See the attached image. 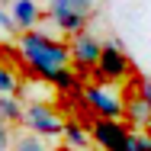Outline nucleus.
I'll use <instances>...</instances> for the list:
<instances>
[{
	"mask_svg": "<svg viewBox=\"0 0 151 151\" xmlns=\"http://www.w3.org/2000/svg\"><path fill=\"white\" fill-rule=\"evenodd\" d=\"M19 84H23V81L16 77V71H13L10 64H0V93H13V96H16V93H19Z\"/></svg>",
	"mask_w": 151,
	"mask_h": 151,
	"instance_id": "nucleus-14",
	"label": "nucleus"
},
{
	"mask_svg": "<svg viewBox=\"0 0 151 151\" xmlns=\"http://www.w3.org/2000/svg\"><path fill=\"white\" fill-rule=\"evenodd\" d=\"M0 122L6 125H19L23 122V100L13 93H0Z\"/></svg>",
	"mask_w": 151,
	"mask_h": 151,
	"instance_id": "nucleus-11",
	"label": "nucleus"
},
{
	"mask_svg": "<svg viewBox=\"0 0 151 151\" xmlns=\"http://www.w3.org/2000/svg\"><path fill=\"white\" fill-rule=\"evenodd\" d=\"M61 142H64V148H68V151L90 148V132H87V122L68 116V119H64V125H61Z\"/></svg>",
	"mask_w": 151,
	"mask_h": 151,
	"instance_id": "nucleus-9",
	"label": "nucleus"
},
{
	"mask_svg": "<svg viewBox=\"0 0 151 151\" xmlns=\"http://www.w3.org/2000/svg\"><path fill=\"white\" fill-rule=\"evenodd\" d=\"M10 151H52L45 138L32 135V132H23V135H13V148Z\"/></svg>",
	"mask_w": 151,
	"mask_h": 151,
	"instance_id": "nucleus-13",
	"label": "nucleus"
},
{
	"mask_svg": "<svg viewBox=\"0 0 151 151\" xmlns=\"http://www.w3.org/2000/svg\"><path fill=\"white\" fill-rule=\"evenodd\" d=\"M23 125L29 129L32 135H39V138L48 142V138H61L64 116L52 103H23Z\"/></svg>",
	"mask_w": 151,
	"mask_h": 151,
	"instance_id": "nucleus-4",
	"label": "nucleus"
},
{
	"mask_svg": "<svg viewBox=\"0 0 151 151\" xmlns=\"http://www.w3.org/2000/svg\"><path fill=\"white\" fill-rule=\"evenodd\" d=\"M45 16L55 23V29L64 35H77V32L87 29L90 16H81V13H68V10H45Z\"/></svg>",
	"mask_w": 151,
	"mask_h": 151,
	"instance_id": "nucleus-10",
	"label": "nucleus"
},
{
	"mask_svg": "<svg viewBox=\"0 0 151 151\" xmlns=\"http://www.w3.org/2000/svg\"><path fill=\"white\" fill-rule=\"evenodd\" d=\"M13 125H6V122H0V151H10L13 148Z\"/></svg>",
	"mask_w": 151,
	"mask_h": 151,
	"instance_id": "nucleus-16",
	"label": "nucleus"
},
{
	"mask_svg": "<svg viewBox=\"0 0 151 151\" xmlns=\"http://www.w3.org/2000/svg\"><path fill=\"white\" fill-rule=\"evenodd\" d=\"M10 19H13V29H16V32L35 29L39 19H42L39 0H10Z\"/></svg>",
	"mask_w": 151,
	"mask_h": 151,
	"instance_id": "nucleus-7",
	"label": "nucleus"
},
{
	"mask_svg": "<svg viewBox=\"0 0 151 151\" xmlns=\"http://www.w3.org/2000/svg\"><path fill=\"white\" fill-rule=\"evenodd\" d=\"M135 90L142 93V96H145V103H148V106H151V77H142V81H138V87H135Z\"/></svg>",
	"mask_w": 151,
	"mask_h": 151,
	"instance_id": "nucleus-17",
	"label": "nucleus"
},
{
	"mask_svg": "<svg viewBox=\"0 0 151 151\" xmlns=\"http://www.w3.org/2000/svg\"><path fill=\"white\" fill-rule=\"evenodd\" d=\"M122 119L129 122L132 129H151V106L145 103V96L135 90L132 96H125V106H122Z\"/></svg>",
	"mask_w": 151,
	"mask_h": 151,
	"instance_id": "nucleus-8",
	"label": "nucleus"
},
{
	"mask_svg": "<svg viewBox=\"0 0 151 151\" xmlns=\"http://www.w3.org/2000/svg\"><path fill=\"white\" fill-rule=\"evenodd\" d=\"M132 74H135V64L129 58V52L122 48V42L106 39L100 45V58H96V64L90 71V81L93 84H119L122 87Z\"/></svg>",
	"mask_w": 151,
	"mask_h": 151,
	"instance_id": "nucleus-2",
	"label": "nucleus"
},
{
	"mask_svg": "<svg viewBox=\"0 0 151 151\" xmlns=\"http://www.w3.org/2000/svg\"><path fill=\"white\" fill-rule=\"evenodd\" d=\"M81 96H84L90 119H122L125 93L119 84H84Z\"/></svg>",
	"mask_w": 151,
	"mask_h": 151,
	"instance_id": "nucleus-3",
	"label": "nucleus"
},
{
	"mask_svg": "<svg viewBox=\"0 0 151 151\" xmlns=\"http://www.w3.org/2000/svg\"><path fill=\"white\" fill-rule=\"evenodd\" d=\"M125 151H151V129H132Z\"/></svg>",
	"mask_w": 151,
	"mask_h": 151,
	"instance_id": "nucleus-15",
	"label": "nucleus"
},
{
	"mask_svg": "<svg viewBox=\"0 0 151 151\" xmlns=\"http://www.w3.org/2000/svg\"><path fill=\"white\" fill-rule=\"evenodd\" d=\"M81 151H96V148H81Z\"/></svg>",
	"mask_w": 151,
	"mask_h": 151,
	"instance_id": "nucleus-19",
	"label": "nucleus"
},
{
	"mask_svg": "<svg viewBox=\"0 0 151 151\" xmlns=\"http://www.w3.org/2000/svg\"><path fill=\"white\" fill-rule=\"evenodd\" d=\"M87 132H90V145L96 151H125L132 125L125 119H90Z\"/></svg>",
	"mask_w": 151,
	"mask_h": 151,
	"instance_id": "nucleus-5",
	"label": "nucleus"
},
{
	"mask_svg": "<svg viewBox=\"0 0 151 151\" xmlns=\"http://www.w3.org/2000/svg\"><path fill=\"white\" fill-rule=\"evenodd\" d=\"M100 45H103V42H100L90 29L71 35V42H68V52H71V68L77 71V77H81V81H87V77H90L93 64H96V58H100Z\"/></svg>",
	"mask_w": 151,
	"mask_h": 151,
	"instance_id": "nucleus-6",
	"label": "nucleus"
},
{
	"mask_svg": "<svg viewBox=\"0 0 151 151\" xmlns=\"http://www.w3.org/2000/svg\"><path fill=\"white\" fill-rule=\"evenodd\" d=\"M48 10H68V13L90 16L96 10V0H48Z\"/></svg>",
	"mask_w": 151,
	"mask_h": 151,
	"instance_id": "nucleus-12",
	"label": "nucleus"
},
{
	"mask_svg": "<svg viewBox=\"0 0 151 151\" xmlns=\"http://www.w3.org/2000/svg\"><path fill=\"white\" fill-rule=\"evenodd\" d=\"M6 3H10V0H6Z\"/></svg>",
	"mask_w": 151,
	"mask_h": 151,
	"instance_id": "nucleus-20",
	"label": "nucleus"
},
{
	"mask_svg": "<svg viewBox=\"0 0 151 151\" xmlns=\"http://www.w3.org/2000/svg\"><path fill=\"white\" fill-rule=\"evenodd\" d=\"M0 32H16L13 29V19H10V13L0 6Z\"/></svg>",
	"mask_w": 151,
	"mask_h": 151,
	"instance_id": "nucleus-18",
	"label": "nucleus"
},
{
	"mask_svg": "<svg viewBox=\"0 0 151 151\" xmlns=\"http://www.w3.org/2000/svg\"><path fill=\"white\" fill-rule=\"evenodd\" d=\"M16 58L23 61V68L32 77L48 84L55 77V71L71 64V52H68L64 39H55V35H48L42 29H26L16 39Z\"/></svg>",
	"mask_w": 151,
	"mask_h": 151,
	"instance_id": "nucleus-1",
	"label": "nucleus"
}]
</instances>
